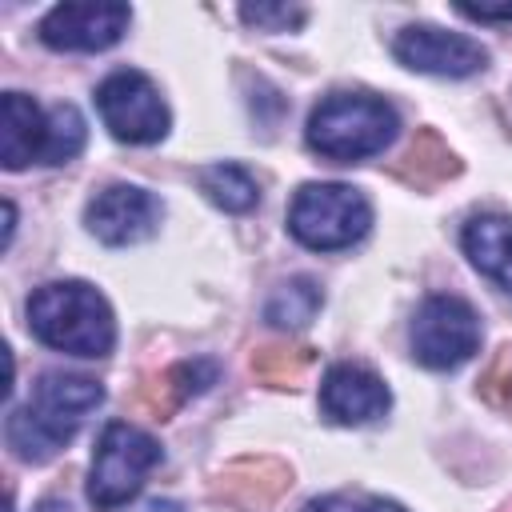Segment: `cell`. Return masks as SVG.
Returning <instances> with one entry per match:
<instances>
[{
	"label": "cell",
	"mask_w": 512,
	"mask_h": 512,
	"mask_svg": "<svg viewBox=\"0 0 512 512\" xmlns=\"http://www.w3.org/2000/svg\"><path fill=\"white\" fill-rule=\"evenodd\" d=\"M36 512H68V504H60V500H44Z\"/></svg>",
	"instance_id": "603a6c76"
},
{
	"label": "cell",
	"mask_w": 512,
	"mask_h": 512,
	"mask_svg": "<svg viewBox=\"0 0 512 512\" xmlns=\"http://www.w3.org/2000/svg\"><path fill=\"white\" fill-rule=\"evenodd\" d=\"M356 512H404L400 504H388V500H368V504H360Z\"/></svg>",
	"instance_id": "7402d4cb"
},
{
	"label": "cell",
	"mask_w": 512,
	"mask_h": 512,
	"mask_svg": "<svg viewBox=\"0 0 512 512\" xmlns=\"http://www.w3.org/2000/svg\"><path fill=\"white\" fill-rule=\"evenodd\" d=\"M128 24H132V8L116 0L56 4L40 20V40L56 52H104L128 32Z\"/></svg>",
	"instance_id": "ba28073f"
},
{
	"label": "cell",
	"mask_w": 512,
	"mask_h": 512,
	"mask_svg": "<svg viewBox=\"0 0 512 512\" xmlns=\"http://www.w3.org/2000/svg\"><path fill=\"white\" fill-rule=\"evenodd\" d=\"M480 348V320L460 296H428L412 316V356L424 368H460Z\"/></svg>",
	"instance_id": "52a82bcc"
},
{
	"label": "cell",
	"mask_w": 512,
	"mask_h": 512,
	"mask_svg": "<svg viewBox=\"0 0 512 512\" xmlns=\"http://www.w3.org/2000/svg\"><path fill=\"white\" fill-rule=\"evenodd\" d=\"M44 144H48V116L28 100L24 92H4L0 96V160L8 172L28 168L32 160L44 164Z\"/></svg>",
	"instance_id": "7c38bea8"
},
{
	"label": "cell",
	"mask_w": 512,
	"mask_h": 512,
	"mask_svg": "<svg viewBox=\"0 0 512 512\" xmlns=\"http://www.w3.org/2000/svg\"><path fill=\"white\" fill-rule=\"evenodd\" d=\"M196 184L224 212H252L256 200H260V184L240 164H208V168L196 172Z\"/></svg>",
	"instance_id": "5bb4252c"
},
{
	"label": "cell",
	"mask_w": 512,
	"mask_h": 512,
	"mask_svg": "<svg viewBox=\"0 0 512 512\" xmlns=\"http://www.w3.org/2000/svg\"><path fill=\"white\" fill-rule=\"evenodd\" d=\"M400 132V116L388 100L368 92H332L324 96L304 128V140L316 156L352 164L384 152Z\"/></svg>",
	"instance_id": "3957f363"
},
{
	"label": "cell",
	"mask_w": 512,
	"mask_h": 512,
	"mask_svg": "<svg viewBox=\"0 0 512 512\" xmlns=\"http://www.w3.org/2000/svg\"><path fill=\"white\" fill-rule=\"evenodd\" d=\"M104 388L88 376H64V372H44L32 388V400L24 408H12L4 420V440L12 456L28 464L52 460L84 424L92 408H100Z\"/></svg>",
	"instance_id": "6da1fadb"
},
{
	"label": "cell",
	"mask_w": 512,
	"mask_h": 512,
	"mask_svg": "<svg viewBox=\"0 0 512 512\" xmlns=\"http://www.w3.org/2000/svg\"><path fill=\"white\" fill-rule=\"evenodd\" d=\"M460 244L484 276L512 292V216H472L460 232Z\"/></svg>",
	"instance_id": "4fadbf2b"
},
{
	"label": "cell",
	"mask_w": 512,
	"mask_h": 512,
	"mask_svg": "<svg viewBox=\"0 0 512 512\" xmlns=\"http://www.w3.org/2000/svg\"><path fill=\"white\" fill-rule=\"evenodd\" d=\"M96 112L120 144H156L168 136V104L144 72L120 68L96 84Z\"/></svg>",
	"instance_id": "8992f818"
},
{
	"label": "cell",
	"mask_w": 512,
	"mask_h": 512,
	"mask_svg": "<svg viewBox=\"0 0 512 512\" xmlns=\"http://www.w3.org/2000/svg\"><path fill=\"white\" fill-rule=\"evenodd\" d=\"M408 160H412V168H416V176H420V180H444V176H452V172L460 168V164H456V156L440 144V136H436V132H424V136L412 144Z\"/></svg>",
	"instance_id": "e0dca14e"
},
{
	"label": "cell",
	"mask_w": 512,
	"mask_h": 512,
	"mask_svg": "<svg viewBox=\"0 0 512 512\" xmlns=\"http://www.w3.org/2000/svg\"><path fill=\"white\" fill-rule=\"evenodd\" d=\"M240 20L252 28H268V32H288L296 24H304V8L296 4H244Z\"/></svg>",
	"instance_id": "ac0fdd59"
},
{
	"label": "cell",
	"mask_w": 512,
	"mask_h": 512,
	"mask_svg": "<svg viewBox=\"0 0 512 512\" xmlns=\"http://www.w3.org/2000/svg\"><path fill=\"white\" fill-rule=\"evenodd\" d=\"M28 328L40 344L68 356H108L116 344V320L108 300L84 280L40 284L28 300Z\"/></svg>",
	"instance_id": "7a4b0ae2"
},
{
	"label": "cell",
	"mask_w": 512,
	"mask_h": 512,
	"mask_svg": "<svg viewBox=\"0 0 512 512\" xmlns=\"http://www.w3.org/2000/svg\"><path fill=\"white\" fill-rule=\"evenodd\" d=\"M460 12L464 16H472V20H512V4H504V8H476V4H460Z\"/></svg>",
	"instance_id": "d6986e66"
},
{
	"label": "cell",
	"mask_w": 512,
	"mask_h": 512,
	"mask_svg": "<svg viewBox=\"0 0 512 512\" xmlns=\"http://www.w3.org/2000/svg\"><path fill=\"white\" fill-rule=\"evenodd\" d=\"M156 464H160V444L144 428L124 424V420L104 424L96 452H92V472H88L92 508L112 512V508L128 504Z\"/></svg>",
	"instance_id": "5b68a950"
},
{
	"label": "cell",
	"mask_w": 512,
	"mask_h": 512,
	"mask_svg": "<svg viewBox=\"0 0 512 512\" xmlns=\"http://www.w3.org/2000/svg\"><path fill=\"white\" fill-rule=\"evenodd\" d=\"M320 304H324V292H320V284L316 280H308V276H296V280H284L272 296H268V304H264V320L268 324H276V328H304L316 312H320Z\"/></svg>",
	"instance_id": "9a60e30c"
},
{
	"label": "cell",
	"mask_w": 512,
	"mask_h": 512,
	"mask_svg": "<svg viewBox=\"0 0 512 512\" xmlns=\"http://www.w3.org/2000/svg\"><path fill=\"white\" fill-rule=\"evenodd\" d=\"M304 512H356V504L348 496H324V500H312Z\"/></svg>",
	"instance_id": "ffe728a7"
},
{
	"label": "cell",
	"mask_w": 512,
	"mask_h": 512,
	"mask_svg": "<svg viewBox=\"0 0 512 512\" xmlns=\"http://www.w3.org/2000/svg\"><path fill=\"white\" fill-rule=\"evenodd\" d=\"M372 204L352 184H304L288 208V232L312 252H336L364 240Z\"/></svg>",
	"instance_id": "277c9868"
},
{
	"label": "cell",
	"mask_w": 512,
	"mask_h": 512,
	"mask_svg": "<svg viewBox=\"0 0 512 512\" xmlns=\"http://www.w3.org/2000/svg\"><path fill=\"white\" fill-rule=\"evenodd\" d=\"M136 512H180V504H176V500H148V504L136 508Z\"/></svg>",
	"instance_id": "44dd1931"
},
{
	"label": "cell",
	"mask_w": 512,
	"mask_h": 512,
	"mask_svg": "<svg viewBox=\"0 0 512 512\" xmlns=\"http://www.w3.org/2000/svg\"><path fill=\"white\" fill-rule=\"evenodd\" d=\"M84 148V116L72 104H56L48 112V144H44V164H68Z\"/></svg>",
	"instance_id": "2e32d148"
},
{
	"label": "cell",
	"mask_w": 512,
	"mask_h": 512,
	"mask_svg": "<svg viewBox=\"0 0 512 512\" xmlns=\"http://www.w3.org/2000/svg\"><path fill=\"white\" fill-rule=\"evenodd\" d=\"M164 208L160 200L140 188V184H108L104 192H96L84 208V224L96 240L124 248V244H140L156 232Z\"/></svg>",
	"instance_id": "9c48e42d"
},
{
	"label": "cell",
	"mask_w": 512,
	"mask_h": 512,
	"mask_svg": "<svg viewBox=\"0 0 512 512\" xmlns=\"http://www.w3.org/2000/svg\"><path fill=\"white\" fill-rule=\"evenodd\" d=\"M392 404L388 384L364 364H332L320 380V408L336 424H368Z\"/></svg>",
	"instance_id": "8fae6325"
},
{
	"label": "cell",
	"mask_w": 512,
	"mask_h": 512,
	"mask_svg": "<svg viewBox=\"0 0 512 512\" xmlns=\"http://www.w3.org/2000/svg\"><path fill=\"white\" fill-rule=\"evenodd\" d=\"M392 52L404 68L428 72V76H472L488 64V52L472 36L444 32L436 24H408L392 40Z\"/></svg>",
	"instance_id": "30bf717a"
}]
</instances>
